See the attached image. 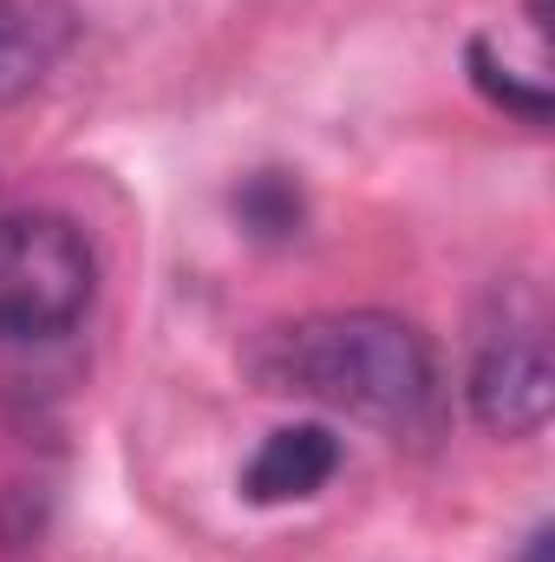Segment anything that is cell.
Returning <instances> with one entry per match:
<instances>
[{"instance_id": "1", "label": "cell", "mask_w": 555, "mask_h": 562, "mask_svg": "<svg viewBox=\"0 0 555 562\" xmlns=\"http://www.w3.org/2000/svg\"><path fill=\"white\" fill-rule=\"evenodd\" d=\"M256 380L269 393L347 413L380 431H424L438 413V360L412 321L353 307V314H307L275 327L256 347Z\"/></svg>"}, {"instance_id": "2", "label": "cell", "mask_w": 555, "mask_h": 562, "mask_svg": "<svg viewBox=\"0 0 555 562\" xmlns=\"http://www.w3.org/2000/svg\"><path fill=\"white\" fill-rule=\"evenodd\" d=\"M99 294V256L72 216L7 210L0 216V340H59Z\"/></svg>"}, {"instance_id": "3", "label": "cell", "mask_w": 555, "mask_h": 562, "mask_svg": "<svg viewBox=\"0 0 555 562\" xmlns=\"http://www.w3.org/2000/svg\"><path fill=\"white\" fill-rule=\"evenodd\" d=\"M471 419L497 438H536L555 406V367H550V334L543 314H503L471 360Z\"/></svg>"}, {"instance_id": "4", "label": "cell", "mask_w": 555, "mask_h": 562, "mask_svg": "<svg viewBox=\"0 0 555 562\" xmlns=\"http://www.w3.org/2000/svg\"><path fill=\"white\" fill-rule=\"evenodd\" d=\"M340 471V438L327 425H281L256 445L249 471H242V497L275 510V504H301L314 497L327 477Z\"/></svg>"}, {"instance_id": "5", "label": "cell", "mask_w": 555, "mask_h": 562, "mask_svg": "<svg viewBox=\"0 0 555 562\" xmlns=\"http://www.w3.org/2000/svg\"><path fill=\"white\" fill-rule=\"evenodd\" d=\"M72 46V13L59 0H0V105L39 92Z\"/></svg>"}, {"instance_id": "6", "label": "cell", "mask_w": 555, "mask_h": 562, "mask_svg": "<svg viewBox=\"0 0 555 562\" xmlns=\"http://www.w3.org/2000/svg\"><path fill=\"white\" fill-rule=\"evenodd\" d=\"M236 216L262 236V243H281V236H294L301 229V216H307V203H301V183L294 177H281V170H256L242 190H236Z\"/></svg>"}, {"instance_id": "7", "label": "cell", "mask_w": 555, "mask_h": 562, "mask_svg": "<svg viewBox=\"0 0 555 562\" xmlns=\"http://www.w3.org/2000/svg\"><path fill=\"white\" fill-rule=\"evenodd\" d=\"M471 79H477V92L490 99V105H503V112H517L523 125H550V92L543 86H523V79H510V66H497V53L484 46V40H471Z\"/></svg>"}, {"instance_id": "8", "label": "cell", "mask_w": 555, "mask_h": 562, "mask_svg": "<svg viewBox=\"0 0 555 562\" xmlns=\"http://www.w3.org/2000/svg\"><path fill=\"white\" fill-rule=\"evenodd\" d=\"M517 562H555V530L543 524V530H530V543H523V557Z\"/></svg>"}]
</instances>
